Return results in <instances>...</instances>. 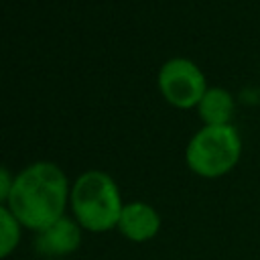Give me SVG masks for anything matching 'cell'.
Listing matches in <instances>:
<instances>
[{
  "instance_id": "277c9868",
  "label": "cell",
  "mask_w": 260,
  "mask_h": 260,
  "mask_svg": "<svg viewBox=\"0 0 260 260\" xmlns=\"http://www.w3.org/2000/svg\"><path fill=\"white\" fill-rule=\"evenodd\" d=\"M156 81L162 98L179 110L197 108L199 100L209 87L199 65L187 57H173L162 63Z\"/></svg>"
},
{
  "instance_id": "3957f363",
  "label": "cell",
  "mask_w": 260,
  "mask_h": 260,
  "mask_svg": "<svg viewBox=\"0 0 260 260\" xmlns=\"http://www.w3.org/2000/svg\"><path fill=\"white\" fill-rule=\"evenodd\" d=\"M242 156V138L228 126H203L197 130L185 150L187 167L203 179H219L236 169Z\"/></svg>"
},
{
  "instance_id": "6da1fadb",
  "label": "cell",
  "mask_w": 260,
  "mask_h": 260,
  "mask_svg": "<svg viewBox=\"0 0 260 260\" xmlns=\"http://www.w3.org/2000/svg\"><path fill=\"white\" fill-rule=\"evenodd\" d=\"M69 183L55 162H35L14 177L8 209L22 228L41 232L65 215Z\"/></svg>"
},
{
  "instance_id": "52a82bcc",
  "label": "cell",
  "mask_w": 260,
  "mask_h": 260,
  "mask_svg": "<svg viewBox=\"0 0 260 260\" xmlns=\"http://www.w3.org/2000/svg\"><path fill=\"white\" fill-rule=\"evenodd\" d=\"M197 112L203 126H228L236 112L234 95L225 87H207L197 104Z\"/></svg>"
},
{
  "instance_id": "5b68a950",
  "label": "cell",
  "mask_w": 260,
  "mask_h": 260,
  "mask_svg": "<svg viewBox=\"0 0 260 260\" xmlns=\"http://www.w3.org/2000/svg\"><path fill=\"white\" fill-rule=\"evenodd\" d=\"M118 230L130 242H148L160 230V215L152 205L144 201H132L122 207Z\"/></svg>"
},
{
  "instance_id": "9c48e42d",
  "label": "cell",
  "mask_w": 260,
  "mask_h": 260,
  "mask_svg": "<svg viewBox=\"0 0 260 260\" xmlns=\"http://www.w3.org/2000/svg\"><path fill=\"white\" fill-rule=\"evenodd\" d=\"M12 185H14L12 175L8 173V169H6V167H2V165H0V205H2L4 201L8 203L10 193H12Z\"/></svg>"
},
{
  "instance_id": "ba28073f",
  "label": "cell",
  "mask_w": 260,
  "mask_h": 260,
  "mask_svg": "<svg viewBox=\"0 0 260 260\" xmlns=\"http://www.w3.org/2000/svg\"><path fill=\"white\" fill-rule=\"evenodd\" d=\"M20 228L22 225L18 223L14 213L8 207L0 205V260L16 250L20 242Z\"/></svg>"
},
{
  "instance_id": "7a4b0ae2",
  "label": "cell",
  "mask_w": 260,
  "mask_h": 260,
  "mask_svg": "<svg viewBox=\"0 0 260 260\" xmlns=\"http://www.w3.org/2000/svg\"><path fill=\"white\" fill-rule=\"evenodd\" d=\"M71 207L75 221L89 232H108L118 228L122 197L116 181L104 171H85L71 187Z\"/></svg>"
},
{
  "instance_id": "8992f818",
  "label": "cell",
  "mask_w": 260,
  "mask_h": 260,
  "mask_svg": "<svg viewBox=\"0 0 260 260\" xmlns=\"http://www.w3.org/2000/svg\"><path fill=\"white\" fill-rule=\"evenodd\" d=\"M37 250L45 256H65L79 248L81 244V225L75 219L61 217L49 228L37 232Z\"/></svg>"
}]
</instances>
